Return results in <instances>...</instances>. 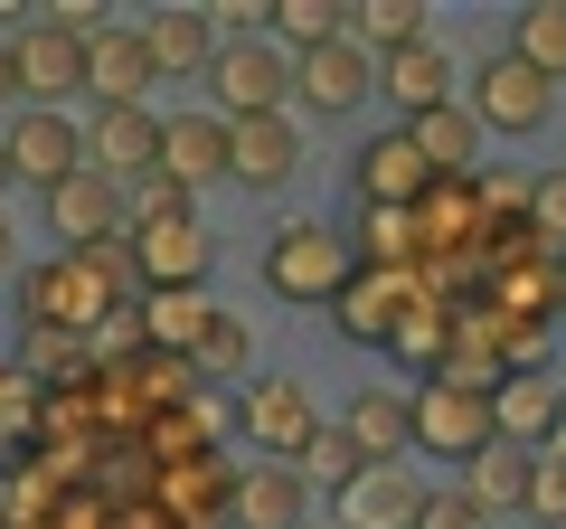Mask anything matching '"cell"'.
Wrapping results in <instances>:
<instances>
[{
  "label": "cell",
  "mask_w": 566,
  "mask_h": 529,
  "mask_svg": "<svg viewBox=\"0 0 566 529\" xmlns=\"http://www.w3.org/2000/svg\"><path fill=\"white\" fill-rule=\"evenodd\" d=\"M48 227H57L66 256H76V246H95V237H114V227H123V189L95 180V170H66V180L48 189Z\"/></svg>",
  "instance_id": "ffe728a7"
},
{
  "label": "cell",
  "mask_w": 566,
  "mask_h": 529,
  "mask_svg": "<svg viewBox=\"0 0 566 529\" xmlns=\"http://www.w3.org/2000/svg\"><path fill=\"white\" fill-rule=\"evenodd\" d=\"M520 510H528V520H566V454H528Z\"/></svg>",
  "instance_id": "e575fe53"
},
{
  "label": "cell",
  "mask_w": 566,
  "mask_h": 529,
  "mask_svg": "<svg viewBox=\"0 0 566 529\" xmlns=\"http://www.w3.org/2000/svg\"><path fill=\"white\" fill-rule=\"evenodd\" d=\"M359 473H368V464H359V445H349L340 426H312V445L293 454V483H303V491H312V483L349 491V483H359Z\"/></svg>",
  "instance_id": "1f68e13d"
},
{
  "label": "cell",
  "mask_w": 566,
  "mask_h": 529,
  "mask_svg": "<svg viewBox=\"0 0 566 529\" xmlns=\"http://www.w3.org/2000/svg\"><path fill=\"white\" fill-rule=\"evenodd\" d=\"M453 322H463V303H434V293H416V312L397 322V341H387V350H397L416 378H434V369L453 360Z\"/></svg>",
  "instance_id": "4316f807"
},
{
  "label": "cell",
  "mask_w": 566,
  "mask_h": 529,
  "mask_svg": "<svg viewBox=\"0 0 566 529\" xmlns=\"http://www.w3.org/2000/svg\"><path fill=\"white\" fill-rule=\"evenodd\" d=\"M142 48H151V76H199L218 58V29H208V10H151Z\"/></svg>",
  "instance_id": "d4e9b609"
},
{
  "label": "cell",
  "mask_w": 566,
  "mask_h": 529,
  "mask_svg": "<svg viewBox=\"0 0 566 529\" xmlns=\"http://www.w3.org/2000/svg\"><path fill=\"white\" fill-rule=\"evenodd\" d=\"M161 180H180L189 199H199L208 180H227V114H180V123H161Z\"/></svg>",
  "instance_id": "ac0fdd59"
},
{
  "label": "cell",
  "mask_w": 566,
  "mask_h": 529,
  "mask_svg": "<svg viewBox=\"0 0 566 529\" xmlns=\"http://www.w3.org/2000/svg\"><path fill=\"white\" fill-rule=\"evenodd\" d=\"M557 312H566V256H557Z\"/></svg>",
  "instance_id": "60d3db41"
},
{
  "label": "cell",
  "mask_w": 566,
  "mask_h": 529,
  "mask_svg": "<svg viewBox=\"0 0 566 529\" xmlns=\"http://www.w3.org/2000/svg\"><path fill=\"white\" fill-rule=\"evenodd\" d=\"M208 322H218L208 284H189V293H151V303H142V350L189 369V350H199V331H208Z\"/></svg>",
  "instance_id": "cb8c5ba5"
},
{
  "label": "cell",
  "mask_w": 566,
  "mask_h": 529,
  "mask_svg": "<svg viewBox=\"0 0 566 529\" xmlns=\"http://www.w3.org/2000/svg\"><path fill=\"white\" fill-rule=\"evenodd\" d=\"M303 529H331V520H303Z\"/></svg>",
  "instance_id": "7bdbcfd3"
},
{
  "label": "cell",
  "mask_w": 566,
  "mask_h": 529,
  "mask_svg": "<svg viewBox=\"0 0 566 529\" xmlns=\"http://www.w3.org/2000/svg\"><path fill=\"white\" fill-rule=\"evenodd\" d=\"M0 152H10V180H39V189H57L66 170H85V133L66 114H39V104L0 133Z\"/></svg>",
  "instance_id": "7c38bea8"
},
{
  "label": "cell",
  "mask_w": 566,
  "mask_h": 529,
  "mask_svg": "<svg viewBox=\"0 0 566 529\" xmlns=\"http://www.w3.org/2000/svg\"><path fill=\"white\" fill-rule=\"evenodd\" d=\"M85 95H95V104H142V95H151V48H142V29H104V39H85Z\"/></svg>",
  "instance_id": "7402d4cb"
},
{
  "label": "cell",
  "mask_w": 566,
  "mask_h": 529,
  "mask_svg": "<svg viewBox=\"0 0 566 529\" xmlns=\"http://www.w3.org/2000/svg\"><path fill=\"white\" fill-rule=\"evenodd\" d=\"M312 426H322V407H312L303 378H245L237 397V435L264 454V464H293V454L312 445Z\"/></svg>",
  "instance_id": "277c9868"
},
{
  "label": "cell",
  "mask_w": 566,
  "mask_h": 529,
  "mask_svg": "<svg viewBox=\"0 0 566 529\" xmlns=\"http://www.w3.org/2000/svg\"><path fill=\"white\" fill-rule=\"evenodd\" d=\"M245 360H255L245 322H237V312H218V322L199 331V350H189V378H237V387H245Z\"/></svg>",
  "instance_id": "d6a6232c"
},
{
  "label": "cell",
  "mask_w": 566,
  "mask_h": 529,
  "mask_svg": "<svg viewBox=\"0 0 566 529\" xmlns=\"http://www.w3.org/2000/svg\"><path fill=\"white\" fill-rule=\"evenodd\" d=\"M264 284L283 293V303H331V293L349 284V237L322 218H293L264 237Z\"/></svg>",
  "instance_id": "7a4b0ae2"
},
{
  "label": "cell",
  "mask_w": 566,
  "mask_h": 529,
  "mask_svg": "<svg viewBox=\"0 0 566 529\" xmlns=\"http://www.w3.org/2000/svg\"><path fill=\"white\" fill-rule=\"evenodd\" d=\"M10 76H20V95L39 104V114H57V104H66V95L85 85V48H76V39H57V29H39V20H29L20 39H10Z\"/></svg>",
  "instance_id": "4fadbf2b"
},
{
  "label": "cell",
  "mask_w": 566,
  "mask_h": 529,
  "mask_svg": "<svg viewBox=\"0 0 566 529\" xmlns=\"http://www.w3.org/2000/svg\"><path fill=\"white\" fill-rule=\"evenodd\" d=\"M293 170H303V133H293V114L227 123V180H245V189H283Z\"/></svg>",
  "instance_id": "5bb4252c"
},
{
  "label": "cell",
  "mask_w": 566,
  "mask_h": 529,
  "mask_svg": "<svg viewBox=\"0 0 566 529\" xmlns=\"http://www.w3.org/2000/svg\"><path fill=\"white\" fill-rule=\"evenodd\" d=\"M416 510H424V483L406 464H368L359 483L340 491V520L331 529H416Z\"/></svg>",
  "instance_id": "e0dca14e"
},
{
  "label": "cell",
  "mask_w": 566,
  "mask_h": 529,
  "mask_svg": "<svg viewBox=\"0 0 566 529\" xmlns=\"http://www.w3.org/2000/svg\"><path fill=\"white\" fill-rule=\"evenodd\" d=\"M416 445L453 454V464H472V454L491 445V387H463V378H424L416 397Z\"/></svg>",
  "instance_id": "52a82bcc"
},
{
  "label": "cell",
  "mask_w": 566,
  "mask_h": 529,
  "mask_svg": "<svg viewBox=\"0 0 566 529\" xmlns=\"http://www.w3.org/2000/svg\"><path fill=\"white\" fill-rule=\"evenodd\" d=\"M133 237V274L151 293H189V284H208V227H199V208H180V218H151V227H123Z\"/></svg>",
  "instance_id": "8992f818"
},
{
  "label": "cell",
  "mask_w": 566,
  "mask_h": 529,
  "mask_svg": "<svg viewBox=\"0 0 566 529\" xmlns=\"http://www.w3.org/2000/svg\"><path fill=\"white\" fill-rule=\"evenodd\" d=\"M227 520L237 529H303V483H293V464H245L237 483H227Z\"/></svg>",
  "instance_id": "603a6c76"
},
{
  "label": "cell",
  "mask_w": 566,
  "mask_h": 529,
  "mask_svg": "<svg viewBox=\"0 0 566 529\" xmlns=\"http://www.w3.org/2000/svg\"><path fill=\"white\" fill-rule=\"evenodd\" d=\"M76 133H85V170L114 180V189H133L142 170L161 162V114H151V104H104V114L76 123Z\"/></svg>",
  "instance_id": "ba28073f"
},
{
  "label": "cell",
  "mask_w": 566,
  "mask_h": 529,
  "mask_svg": "<svg viewBox=\"0 0 566 529\" xmlns=\"http://www.w3.org/2000/svg\"><path fill=\"white\" fill-rule=\"evenodd\" d=\"M416 274H368V264H349V284L331 293V303H340V341H368V350H387L397 341V322L406 312H416Z\"/></svg>",
  "instance_id": "8fae6325"
},
{
  "label": "cell",
  "mask_w": 566,
  "mask_h": 529,
  "mask_svg": "<svg viewBox=\"0 0 566 529\" xmlns=\"http://www.w3.org/2000/svg\"><path fill=\"white\" fill-rule=\"evenodd\" d=\"M293 95H303L312 114H359V104L378 95V58L349 48V29H340L331 48H303V58H293Z\"/></svg>",
  "instance_id": "9c48e42d"
},
{
  "label": "cell",
  "mask_w": 566,
  "mask_h": 529,
  "mask_svg": "<svg viewBox=\"0 0 566 529\" xmlns=\"http://www.w3.org/2000/svg\"><path fill=\"white\" fill-rule=\"evenodd\" d=\"M340 435L359 445V464H406L416 454V407H406L397 387H359L340 416Z\"/></svg>",
  "instance_id": "d6986e66"
},
{
  "label": "cell",
  "mask_w": 566,
  "mask_h": 529,
  "mask_svg": "<svg viewBox=\"0 0 566 529\" xmlns=\"http://www.w3.org/2000/svg\"><path fill=\"white\" fill-rule=\"evenodd\" d=\"M491 435L501 445H547V435H566V387L547 378V369H510L501 387H491Z\"/></svg>",
  "instance_id": "30bf717a"
},
{
  "label": "cell",
  "mask_w": 566,
  "mask_h": 529,
  "mask_svg": "<svg viewBox=\"0 0 566 529\" xmlns=\"http://www.w3.org/2000/svg\"><path fill=\"white\" fill-rule=\"evenodd\" d=\"M416 529H491L482 510L463 501V491H424V510H416Z\"/></svg>",
  "instance_id": "8d00e7d4"
},
{
  "label": "cell",
  "mask_w": 566,
  "mask_h": 529,
  "mask_svg": "<svg viewBox=\"0 0 566 529\" xmlns=\"http://www.w3.org/2000/svg\"><path fill=\"white\" fill-rule=\"evenodd\" d=\"M76 264H85V274H95L104 293L142 284V274H133V237H123V227H114V237H95V246H76Z\"/></svg>",
  "instance_id": "d590c367"
},
{
  "label": "cell",
  "mask_w": 566,
  "mask_h": 529,
  "mask_svg": "<svg viewBox=\"0 0 566 529\" xmlns=\"http://www.w3.org/2000/svg\"><path fill=\"white\" fill-rule=\"evenodd\" d=\"M520 491H528V454L491 435V445H482V454L463 464V501H472V510L491 520V510H520Z\"/></svg>",
  "instance_id": "83f0119b"
},
{
  "label": "cell",
  "mask_w": 566,
  "mask_h": 529,
  "mask_svg": "<svg viewBox=\"0 0 566 529\" xmlns=\"http://www.w3.org/2000/svg\"><path fill=\"white\" fill-rule=\"evenodd\" d=\"M510 58L538 66L547 85L566 76V0H528V10H520V39H510Z\"/></svg>",
  "instance_id": "f546056e"
},
{
  "label": "cell",
  "mask_w": 566,
  "mask_h": 529,
  "mask_svg": "<svg viewBox=\"0 0 566 529\" xmlns=\"http://www.w3.org/2000/svg\"><path fill=\"white\" fill-rule=\"evenodd\" d=\"M424 180H434V170L416 162L406 123H397V133H378V143H359V170H349L359 208H416V199H424Z\"/></svg>",
  "instance_id": "2e32d148"
},
{
  "label": "cell",
  "mask_w": 566,
  "mask_h": 529,
  "mask_svg": "<svg viewBox=\"0 0 566 529\" xmlns=\"http://www.w3.org/2000/svg\"><path fill=\"white\" fill-rule=\"evenodd\" d=\"M349 48H368V58L424 48V0H359V10H349Z\"/></svg>",
  "instance_id": "f1b7e54d"
},
{
  "label": "cell",
  "mask_w": 566,
  "mask_h": 529,
  "mask_svg": "<svg viewBox=\"0 0 566 529\" xmlns=\"http://www.w3.org/2000/svg\"><path fill=\"white\" fill-rule=\"evenodd\" d=\"M520 227L547 246V256H566V170H538V180H528V208H520Z\"/></svg>",
  "instance_id": "836d02e7"
},
{
  "label": "cell",
  "mask_w": 566,
  "mask_h": 529,
  "mask_svg": "<svg viewBox=\"0 0 566 529\" xmlns=\"http://www.w3.org/2000/svg\"><path fill=\"white\" fill-rule=\"evenodd\" d=\"M378 95L397 104V123L434 114V104H453V58H444L434 39H424V48H397V58H378Z\"/></svg>",
  "instance_id": "44dd1931"
},
{
  "label": "cell",
  "mask_w": 566,
  "mask_h": 529,
  "mask_svg": "<svg viewBox=\"0 0 566 529\" xmlns=\"http://www.w3.org/2000/svg\"><path fill=\"white\" fill-rule=\"evenodd\" d=\"M0 189H10V152H0Z\"/></svg>",
  "instance_id": "b9f144b4"
},
{
  "label": "cell",
  "mask_w": 566,
  "mask_h": 529,
  "mask_svg": "<svg viewBox=\"0 0 566 529\" xmlns=\"http://www.w3.org/2000/svg\"><path fill=\"white\" fill-rule=\"evenodd\" d=\"M10 95H20V76H10V39H0V104H10Z\"/></svg>",
  "instance_id": "f35d334b"
},
{
  "label": "cell",
  "mask_w": 566,
  "mask_h": 529,
  "mask_svg": "<svg viewBox=\"0 0 566 529\" xmlns=\"http://www.w3.org/2000/svg\"><path fill=\"white\" fill-rule=\"evenodd\" d=\"M349 264H368V274H416V264H424L416 208H359V246H349Z\"/></svg>",
  "instance_id": "484cf974"
},
{
  "label": "cell",
  "mask_w": 566,
  "mask_h": 529,
  "mask_svg": "<svg viewBox=\"0 0 566 529\" xmlns=\"http://www.w3.org/2000/svg\"><path fill=\"white\" fill-rule=\"evenodd\" d=\"M20 331H39V341H95L104 312L123 303V293H104L95 274H85L76 256H48V264H20Z\"/></svg>",
  "instance_id": "6da1fadb"
},
{
  "label": "cell",
  "mask_w": 566,
  "mask_h": 529,
  "mask_svg": "<svg viewBox=\"0 0 566 529\" xmlns=\"http://www.w3.org/2000/svg\"><path fill=\"white\" fill-rule=\"evenodd\" d=\"M264 29H274L293 58H303V48H331V39H340L349 10H340V0H274V10H264Z\"/></svg>",
  "instance_id": "4dcf8cb0"
},
{
  "label": "cell",
  "mask_w": 566,
  "mask_h": 529,
  "mask_svg": "<svg viewBox=\"0 0 566 529\" xmlns=\"http://www.w3.org/2000/svg\"><path fill=\"white\" fill-rule=\"evenodd\" d=\"M227 483H237V473L218 464V445H208V454H170V464L151 473V510L180 520V529H199L208 510H227Z\"/></svg>",
  "instance_id": "9a60e30c"
},
{
  "label": "cell",
  "mask_w": 566,
  "mask_h": 529,
  "mask_svg": "<svg viewBox=\"0 0 566 529\" xmlns=\"http://www.w3.org/2000/svg\"><path fill=\"white\" fill-rule=\"evenodd\" d=\"M463 114L482 123V133H547V114H557V85L501 48V58L472 76V104H463Z\"/></svg>",
  "instance_id": "5b68a950"
},
{
  "label": "cell",
  "mask_w": 566,
  "mask_h": 529,
  "mask_svg": "<svg viewBox=\"0 0 566 529\" xmlns=\"http://www.w3.org/2000/svg\"><path fill=\"white\" fill-rule=\"evenodd\" d=\"M208 85H218L227 123H255V114H283V95H293V58H283L274 39H218V58H208Z\"/></svg>",
  "instance_id": "3957f363"
},
{
  "label": "cell",
  "mask_w": 566,
  "mask_h": 529,
  "mask_svg": "<svg viewBox=\"0 0 566 529\" xmlns=\"http://www.w3.org/2000/svg\"><path fill=\"white\" fill-rule=\"evenodd\" d=\"M39 426V378H20V369H0V426Z\"/></svg>",
  "instance_id": "74e56055"
},
{
  "label": "cell",
  "mask_w": 566,
  "mask_h": 529,
  "mask_svg": "<svg viewBox=\"0 0 566 529\" xmlns=\"http://www.w3.org/2000/svg\"><path fill=\"white\" fill-rule=\"evenodd\" d=\"M10 264H20V237H10V218H0V274H10Z\"/></svg>",
  "instance_id": "ab89813d"
}]
</instances>
